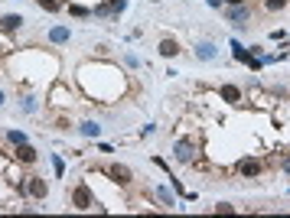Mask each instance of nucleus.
Returning <instances> with one entry per match:
<instances>
[{"mask_svg":"<svg viewBox=\"0 0 290 218\" xmlns=\"http://www.w3.org/2000/svg\"><path fill=\"white\" fill-rule=\"evenodd\" d=\"M72 205H75L78 212H88V208L95 205V196H91L88 183H78V185H75V192H72Z\"/></svg>","mask_w":290,"mask_h":218,"instance_id":"nucleus-1","label":"nucleus"},{"mask_svg":"<svg viewBox=\"0 0 290 218\" xmlns=\"http://www.w3.org/2000/svg\"><path fill=\"white\" fill-rule=\"evenodd\" d=\"M173 156H176L180 163H193V156H196V143L189 140V137L176 140V143H173Z\"/></svg>","mask_w":290,"mask_h":218,"instance_id":"nucleus-2","label":"nucleus"},{"mask_svg":"<svg viewBox=\"0 0 290 218\" xmlns=\"http://www.w3.org/2000/svg\"><path fill=\"white\" fill-rule=\"evenodd\" d=\"M26 192H30L33 199H46L49 185H46V179H39V176H30V179H26Z\"/></svg>","mask_w":290,"mask_h":218,"instance_id":"nucleus-3","label":"nucleus"},{"mask_svg":"<svg viewBox=\"0 0 290 218\" xmlns=\"http://www.w3.org/2000/svg\"><path fill=\"white\" fill-rule=\"evenodd\" d=\"M251 17V10H248L245 3H238V7H232V10H225V20L235 23V26H245V20Z\"/></svg>","mask_w":290,"mask_h":218,"instance_id":"nucleus-4","label":"nucleus"},{"mask_svg":"<svg viewBox=\"0 0 290 218\" xmlns=\"http://www.w3.org/2000/svg\"><path fill=\"white\" fill-rule=\"evenodd\" d=\"M108 176H111V179H114V183H121V185H127L130 179H134V173H130L127 166H121V163L108 166Z\"/></svg>","mask_w":290,"mask_h":218,"instance_id":"nucleus-5","label":"nucleus"},{"mask_svg":"<svg viewBox=\"0 0 290 218\" xmlns=\"http://www.w3.org/2000/svg\"><path fill=\"white\" fill-rule=\"evenodd\" d=\"M20 26H23L20 13H7V17H0V30H3V33H17Z\"/></svg>","mask_w":290,"mask_h":218,"instance_id":"nucleus-6","label":"nucleus"},{"mask_svg":"<svg viewBox=\"0 0 290 218\" xmlns=\"http://www.w3.org/2000/svg\"><path fill=\"white\" fill-rule=\"evenodd\" d=\"M215 55H218V46H215V43H196V59H202V62H212Z\"/></svg>","mask_w":290,"mask_h":218,"instance_id":"nucleus-7","label":"nucleus"},{"mask_svg":"<svg viewBox=\"0 0 290 218\" xmlns=\"http://www.w3.org/2000/svg\"><path fill=\"white\" fill-rule=\"evenodd\" d=\"M20 163H36V150H33L30 143H17V153H13Z\"/></svg>","mask_w":290,"mask_h":218,"instance_id":"nucleus-8","label":"nucleus"},{"mask_svg":"<svg viewBox=\"0 0 290 218\" xmlns=\"http://www.w3.org/2000/svg\"><path fill=\"white\" fill-rule=\"evenodd\" d=\"M238 173L251 179V176H258V173H261V163H258V160H241V163H238Z\"/></svg>","mask_w":290,"mask_h":218,"instance_id":"nucleus-9","label":"nucleus"},{"mask_svg":"<svg viewBox=\"0 0 290 218\" xmlns=\"http://www.w3.org/2000/svg\"><path fill=\"white\" fill-rule=\"evenodd\" d=\"M69 36H72V33H69V26H53V30H49V43H55V46L69 43Z\"/></svg>","mask_w":290,"mask_h":218,"instance_id":"nucleus-10","label":"nucleus"},{"mask_svg":"<svg viewBox=\"0 0 290 218\" xmlns=\"http://www.w3.org/2000/svg\"><path fill=\"white\" fill-rule=\"evenodd\" d=\"M218 95H222V101H228V104H238V101H241V91H238L235 85H222Z\"/></svg>","mask_w":290,"mask_h":218,"instance_id":"nucleus-11","label":"nucleus"},{"mask_svg":"<svg viewBox=\"0 0 290 218\" xmlns=\"http://www.w3.org/2000/svg\"><path fill=\"white\" fill-rule=\"evenodd\" d=\"M160 55H163V59L180 55V43H176V39H163V43H160Z\"/></svg>","mask_w":290,"mask_h":218,"instance_id":"nucleus-12","label":"nucleus"},{"mask_svg":"<svg viewBox=\"0 0 290 218\" xmlns=\"http://www.w3.org/2000/svg\"><path fill=\"white\" fill-rule=\"evenodd\" d=\"M78 131L85 134V137H98V134H101V127H98L95 120H82V127H78Z\"/></svg>","mask_w":290,"mask_h":218,"instance_id":"nucleus-13","label":"nucleus"},{"mask_svg":"<svg viewBox=\"0 0 290 218\" xmlns=\"http://www.w3.org/2000/svg\"><path fill=\"white\" fill-rule=\"evenodd\" d=\"M36 3H39V10H46V13H59V10H62L59 0H36Z\"/></svg>","mask_w":290,"mask_h":218,"instance_id":"nucleus-14","label":"nucleus"},{"mask_svg":"<svg viewBox=\"0 0 290 218\" xmlns=\"http://www.w3.org/2000/svg\"><path fill=\"white\" fill-rule=\"evenodd\" d=\"M157 199H160L163 205H173V202H176V199H173V192H170V185H160V189H157Z\"/></svg>","mask_w":290,"mask_h":218,"instance_id":"nucleus-15","label":"nucleus"},{"mask_svg":"<svg viewBox=\"0 0 290 218\" xmlns=\"http://www.w3.org/2000/svg\"><path fill=\"white\" fill-rule=\"evenodd\" d=\"M69 13H72V17H88V7H82V3H69Z\"/></svg>","mask_w":290,"mask_h":218,"instance_id":"nucleus-16","label":"nucleus"},{"mask_svg":"<svg viewBox=\"0 0 290 218\" xmlns=\"http://www.w3.org/2000/svg\"><path fill=\"white\" fill-rule=\"evenodd\" d=\"M7 137H10V143H13V147H17V143H26V134H23V131H10Z\"/></svg>","mask_w":290,"mask_h":218,"instance_id":"nucleus-17","label":"nucleus"},{"mask_svg":"<svg viewBox=\"0 0 290 218\" xmlns=\"http://www.w3.org/2000/svg\"><path fill=\"white\" fill-rule=\"evenodd\" d=\"M215 212H218V215H232V212H235V205H228V202H218V205H215Z\"/></svg>","mask_w":290,"mask_h":218,"instance_id":"nucleus-18","label":"nucleus"},{"mask_svg":"<svg viewBox=\"0 0 290 218\" xmlns=\"http://www.w3.org/2000/svg\"><path fill=\"white\" fill-rule=\"evenodd\" d=\"M53 166H55V176H62V173H65V163H62V156H53Z\"/></svg>","mask_w":290,"mask_h":218,"instance_id":"nucleus-19","label":"nucleus"},{"mask_svg":"<svg viewBox=\"0 0 290 218\" xmlns=\"http://www.w3.org/2000/svg\"><path fill=\"white\" fill-rule=\"evenodd\" d=\"M287 7V0H268V10H284Z\"/></svg>","mask_w":290,"mask_h":218,"instance_id":"nucleus-20","label":"nucleus"},{"mask_svg":"<svg viewBox=\"0 0 290 218\" xmlns=\"http://www.w3.org/2000/svg\"><path fill=\"white\" fill-rule=\"evenodd\" d=\"M280 166H284V173L290 176V156H284V160H280Z\"/></svg>","mask_w":290,"mask_h":218,"instance_id":"nucleus-21","label":"nucleus"},{"mask_svg":"<svg viewBox=\"0 0 290 218\" xmlns=\"http://www.w3.org/2000/svg\"><path fill=\"white\" fill-rule=\"evenodd\" d=\"M228 7H238V3H245V0H225Z\"/></svg>","mask_w":290,"mask_h":218,"instance_id":"nucleus-22","label":"nucleus"},{"mask_svg":"<svg viewBox=\"0 0 290 218\" xmlns=\"http://www.w3.org/2000/svg\"><path fill=\"white\" fill-rule=\"evenodd\" d=\"M0 104H3V91H0Z\"/></svg>","mask_w":290,"mask_h":218,"instance_id":"nucleus-23","label":"nucleus"},{"mask_svg":"<svg viewBox=\"0 0 290 218\" xmlns=\"http://www.w3.org/2000/svg\"><path fill=\"white\" fill-rule=\"evenodd\" d=\"M150 3H160V0H150Z\"/></svg>","mask_w":290,"mask_h":218,"instance_id":"nucleus-24","label":"nucleus"}]
</instances>
